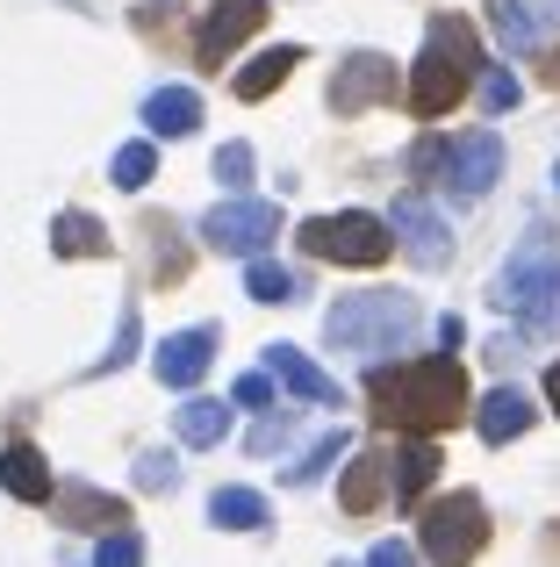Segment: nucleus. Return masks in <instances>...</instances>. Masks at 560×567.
<instances>
[{"label": "nucleus", "instance_id": "e433bc0d", "mask_svg": "<svg viewBox=\"0 0 560 567\" xmlns=\"http://www.w3.org/2000/svg\"><path fill=\"white\" fill-rule=\"evenodd\" d=\"M331 567H345V560H331Z\"/></svg>", "mask_w": 560, "mask_h": 567}, {"label": "nucleus", "instance_id": "f3484780", "mask_svg": "<svg viewBox=\"0 0 560 567\" xmlns=\"http://www.w3.org/2000/svg\"><path fill=\"white\" fill-rule=\"evenodd\" d=\"M0 488H8V496H22V503H51V467H43V453L37 445H8V453H0Z\"/></svg>", "mask_w": 560, "mask_h": 567}, {"label": "nucleus", "instance_id": "9b49d317", "mask_svg": "<svg viewBox=\"0 0 560 567\" xmlns=\"http://www.w3.org/2000/svg\"><path fill=\"white\" fill-rule=\"evenodd\" d=\"M209 367H216V323L173 331V338H158V352H152V374L166 381V388H195Z\"/></svg>", "mask_w": 560, "mask_h": 567}, {"label": "nucleus", "instance_id": "0eeeda50", "mask_svg": "<svg viewBox=\"0 0 560 567\" xmlns=\"http://www.w3.org/2000/svg\"><path fill=\"white\" fill-rule=\"evenodd\" d=\"M504 173V137L496 130H467V137H446V158H438L432 181H446L453 202H481Z\"/></svg>", "mask_w": 560, "mask_h": 567}, {"label": "nucleus", "instance_id": "aec40b11", "mask_svg": "<svg viewBox=\"0 0 560 567\" xmlns=\"http://www.w3.org/2000/svg\"><path fill=\"white\" fill-rule=\"evenodd\" d=\"M173 431H180V445H224L230 439V402H180V416H173Z\"/></svg>", "mask_w": 560, "mask_h": 567}, {"label": "nucleus", "instance_id": "dca6fc26", "mask_svg": "<svg viewBox=\"0 0 560 567\" xmlns=\"http://www.w3.org/2000/svg\"><path fill=\"white\" fill-rule=\"evenodd\" d=\"M144 130H152V137H195L201 130V94L195 86H158V94L144 101Z\"/></svg>", "mask_w": 560, "mask_h": 567}, {"label": "nucleus", "instance_id": "393cba45", "mask_svg": "<svg viewBox=\"0 0 560 567\" xmlns=\"http://www.w3.org/2000/svg\"><path fill=\"white\" fill-rule=\"evenodd\" d=\"M245 295H252V302H288V295H294V274H288V266H273V259H252Z\"/></svg>", "mask_w": 560, "mask_h": 567}, {"label": "nucleus", "instance_id": "473e14b6", "mask_svg": "<svg viewBox=\"0 0 560 567\" xmlns=\"http://www.w3.org/2000/svg\"><path fill=\"white\" fill-rule=\"evenodd\" d=\"M230 402H245V410H273V374L259 367V374H245L238 388H230Z\"/></svg>", "mask_w": 560, "mask_h": 567}, {"label": "nucleus", "instance_id": "4468645a", "mask_svg": "<svg viewBox=\"0 0 560 567\" xmlns=\"http://www.w3.org/2000/svg\"><path fill=\"white\" fill-rule=\"evenodd\" d=\"M560 22V0H496V37L504 51H539V37Z\"/></svg>", "mask_w": 560, "mask_h": 567}, {"label": "nucleus", "instance_id": "bb28decb", "mask_svg": "<svg viewBox=\"0 0 560 567\" xmlns=\"http://www.w3.org/2000/svg\"><path fill=\"white\" fill-rule=\"evenodd\" d=\"M152 173H158V144H123V152H115V187L137 194Z\"/></svg>", "mask_w": 560, "mask_h": 567}, {"label": "nucleus", "instance_id": "b1692460", "mask_svg": "<svg viewBox=\"0 0 560 567\" xmlns=\"http://www.w3.org/2000/svg\"><path fill=\"white\" fill-rule=\"evenodd\" d=\"M51 496H58L65 525H123V503L101 496V488H51Z\"/></svg>", "mask_w": 560, "mask_h": 567}, {"label": "nucleus", "instance_id": "c756f323", "mask_svg": "<svg viewBox=\"0 0 560 567\" xmlns=\"http://www.w3.org/2000/svg\"><path fill=\"white\" fill-rule=\"evenodd\" d=\"M216 181H224L230 194L252 187V144H224V152H216Z\"/></svg>", "mask_w": 560, "mask_h": 567}, {"label": "nucleus", "instance_id": "7ed1b4c3", "mask_svg": "<svg viewBox=\"0 0 560 567\" xmlns=\"http://www.w3.org/2000/svg\"><path fill=\"white\" fill-rule=\"evenodd\" d=\"M489 302L504 309V317H518L525 338H553L560 331V251L547 237H525V245L504 259Z\"/></svg>", "mask_w": 560, "mask_h": 567}, {"label": "nucleus", "instance_id": "2f4dec72", "mask_svg": "<svg viewBox=\"0 0 560 567\" xmlns=\"http://www.w3.org/2000/svg\"><path fill=\"white\" fill-rule=\"evenodd\" d=\"M94 567H144V539L137 532H115V539L94 546Z\"/></svg>", "mask_w": 560, "mask_h": 567}, {"label": "nucleus", "instance_id": "5701e85b", "mask_svg": "<svg viewBox=\"0 0 560 567\" xmlns=\"http://www.w3.org/2000/svg\"><path fill=\"white\" fill-rule=\"evenodd\" d=\"M302 65V51H294V43H273L267 58H252V65L238 72V101H267L280 80H288V72Z\"/></svg>", "mask_w": 560, "mask_h": 567}, {"label": "nucleus", "instance_id": "9d476101", "mask_svg": "<svg viewBox=\"0 0 560 567\" xmlns=\"http://www.w3.org/2000/svg\"><path fill=\"white\" fill-rule=\"evenodd\" d=\"M388 94H395V65L381 51H352L345 65L331 72V115H366Z\"/></svg>", "mask_w": 560, "mask_h": 567}, {"label": "nucleus", "instance_id": "39448f33", "mask_svg": "<svg viewBox=\"0 0 560 567\" xmlns=\"http://www.w3.org/2000/svg\"><path fill=\"white\" fill-rule=\"evenodd\" d=\"M417 539H424V560L432 567H475L481 546H489V511H481V496L460 488V496H446V503L424 511Z\"/></svg>", "mask_w": 560, "mask_h": 567}, {"label": "nucleus", "instance_id": "1a4fd4ad", "mask_svg": "<svg viewBox=\"0 0 560 567\" xmlns=\"http://www.w3.org/2000/svg\"><path fill=\"white\" fill-rule=\"evenodd\" d=\"M388 230H395V245H403L417 266H446V259H453L446 216H438L424 194H403V202H388Z\"/></svg>", "mask_w": 560, "mask_h": 567}, {"label": "nucleus", "instance_id": "4c0bfd02", "mask_svg": "<svg viewBox=\"0 0 560 567\" xmlns=\"http://www.w3.org/2000/svg\"><path fill=\"white\" fill-rule=\"evenodd\" d=\"M553 181H560V173H553Z\"/></svg>", "mask_w": 560, "mask_h": 567}, {"label": "nucleus", "instance_id": "c9c22d12", "mask_svg": "<svg viewBox=\"0 0 560 567\" xmlns=\"http://www.w3.org/2000/svg\"><path fill=\"white\" fill-rule=\"evenodd\" d=\"M547 395H553V410H560V360L547 367Z\"/></svg>", "mask_w": 560, "mask_h": 567}, {"label": "nucleus", "instance_id": "cd10ccee", "mask_svg": "<svg viewBox=\"0 0 560 567\" xmlns=\"http://www.w3.org/2000/svg\"><path fill=\"white\" fill-rule=\"evenodd\" d=\"M518 101H525L518 72H504V65H496V72H481V109H489V115H510Z\"/></svg>", "mask_w": 560, "mask_h": 567}, {"label": "nucleus", "instance_id": "412c9836", "mask_svg": "<svg viewBox=\"0 0 560 567\" xmlns=\"http://www.w3.org/2000/svg\"><path fill=\"white\" fill-rule=\"evenodd\" d=\"M432 474H438V453H432V439H409L403 453H388V482H395V503H417Z\"/></svg>", "mask_w": 560, "mask_h": 567}, {"label": "nucleus", "instance_id": "20e7f679", "mask_svg": "<svg viewBox=\"0 0 560 567\" xmlns=\"http://www.w3.org/2000/svg\"><path fill=\"white\" fill-rule=\"evenodd\" d=\"M409 331H417V302L395 295V288H360V295H345V302H331V317H323L331 352H352V360L409 346Z\"/></svg>", "mask_w": 560, "mask_h": 567}, {"label": "nucleus", "instance_id": "c85d7f7f", "mask_svg": "<svg viewBox=\"0 0 560 567\" xmlns=\"http://www.w3.org/2000/svg\"><path fill=\"white\" fill-rule=\"evenodd\" d=\"M137 309H123V317H115V346L108 352H101V367H94V374H115V367H129V360H137Z\"/></svg>", "mask_w": 560, "mask_h": 567}, {"label": "nucleus", "instance_id": "a211bd4d", "mask_svg": "<svg viewBox=\"0 0 560 567\" xmlns=\"http://www.w3.org/2000/svg\"><path fill=\"white\" fill-rule=\"evenodd\" d=\"M51 251L58 259H108V230H101V216H86V208H65V216L51 223Z\"/></svg>", "mask_w": 560, "mask_h": 567}, {"label": "nucleus", "instance_id": "f03ea898", "mask_svg": "<svg viewBox=\"0 0 560 567\" xmlns=\"http://www.w3.org/2000/svg\"><path fill=\"white\" fill-rule=\"evenodd\" d=\"M481 80V43H475V22H460V14H432V29H424V58L417 72H409V115H446L467 101V86Z\"/></svg>", "mask_w": 560, "mask_h": 567}, {"label": "nucleus", "instance_id": "f8f14e48", "mask_svg": "<svg viewBox=\"0 0 560 567\" xmlns=\"http://www.w3.org/2000/svg\"><path fill=\"white\" fill-rule=\"evenodd\" d=\"M267 22V0H216L209 8V22H201V37H195V51H201V65H224L230 51H238L252 29Z\"/></svg>", "mask_w": 560, "mask_h": 567}, {"label": "nucleus", "instance_id": "f704fd0d", "mask_svg": "<svg viewBox=\"0 0 560 567\" xmlns=\"http://www.w3.org/2000/svg\"><path fill=\"white\" fill-rule=\"evenodd\" d=\"M366 567H417V554H409L403 539H381L374 554H366Z\"/></svg>", "mask_w": 560, "mask_h": 567}, {"label": "nucleus", "instance_id": "72a5a7b5", "mask_svg": "<svg viewBox=\"0 0 560 567\" xmlns=\"http://www.w3.org/2000/svg\"><path fill=\"white\" fill-rule=\"evenodd\" d=\"M245 445H252L259 460H267V453H280V445H288V416H267V424H259V431H252Z\"/></svg>", "mask_w": 560, "mask_h": 567}, {"label": "nucleus", "instance_id": "f257e3e1", "mask_svg": "<svg viewBox=\"0 0 560 567\" xmlns=\"http://www.w3.org/2000/svg\"><path fill=\"white\" fill-rule=\"evenodd\" d=\"M366 395H374L381 424L409 431V439H432V431H446V424L467 416V374L453 367V352H438V360H409V367H374Z\"/></svg>", "mask_w": 560, "mask_h": 567}, {"label": "nucleus", "instance_id": "a878e982", "mask_svg": "<svg viewBox=\"0 0 560 567\" xmlns=\"http://www.w3.org/2000/svg\"><path fill=\"white\" fill-rule=\"evenodd\" d=\"M345 445H352V439H345V431L331 424V431H323V439H317V445H309V453H302V460H294V467H288V482H317V474L331 467V460L345 453Z\"/></svg>", "mask_w": 560, "mask_h": 567}, {"label": "nucleus", "instance_id": "4be33fe9", "mask_svg": "<svg viewBox=\"0 0 560 567\" xmlns=\"http://www.w3.org/2000/svg\"><path fill=\"white\" fill-rule=\"evenodd\" d=\"M267 496H259V488H216L209 496V525H224V532H259L267 525Z\"/></svg>", "mask_w": 560, "mask_h": 567}, {"label": "nucleus", "instance_id": "6ab92c4d", "mask_svg": "<svg viewBox=\"0 0 560 567\" xmlns=\"http://www.w3.org/2000/svg\"><path fill=\"white\" fill-rule=\"evenodd\" d=\"M381 488H388V453H374V445H366V453L345 467V488H338V503H345L352 517H366V511L381 503Z\"/></svg>", "mask_w": 560, "mask_h": 567}, {"label": "nucleus", "instance_id": "ddd939ff", "mask_svg": "<svg viewBox=\"0 0 560 567\" xmlns=\"http://www.w3.org/2000/svg\"><path fill=\"white\" fill-rule=\"evenodd\" d=\"M267 374H273V381H288L302 402H323V410H338V402H345V395H338V381L323 374V367L309 360L302 346H273V352H267Z\"/></svg>", "mask_w": 560, "mask_h": 567}, {"label": "nucleus", "instance_id": "2eb2a0df", "mask_svg": "<svg viewBox=\"0 0 560 567\" xmlns=\"http://www.w3.org/2000/svg\"><path fill=\"white\" fill-rule=\"evenodd\" d=\"M475 431L489 445H510V439H525L532 431V395L525 388H496V395H481V410H475Z\"/></svg>", "mask_w": 560, "mask_h": 567}, {"label": "nucleus", "instance_id": "7c9ffc66", "mask_svg": "<svg viewBox=\"0 0 560 567\" xmlns=\"http://www.w3.org/2000/svg\"><path fill=\"white\" fill-rule=\"evenodd\" d=\"M137 482L152 488V496H173V488H180V460H173V453H144L137 460Z\"/></svg>", "mask_w": 560, "mask_h": 567}, {"label": "nucleus", "instance_id": "423d86ee", "mask_svg": "<svg viewBox=\"0 0 560 567\" xmlns=\"http://www.w3.org/2000/svg\"><path fill=\"white\" fill-rule=\"evenodd\" d=\"M388 245H395V230L381 216H366V208L302 223V251H309V259H331V266H381Z\"/></svg>", "mask_w": 560, "mask_h": 567}, {"label": "nucleus", "instance_id": "6e6552de", "mask_svg": "<svg viewBox=\"0 0 560 567\" xmlns=\"http://www.w3.org/2000/svg\"><path fill=\"white\" fill-rule=\"evenodd\" d=\"M273 230H280V208L259 202V194H230V202H216L201 216V245L209 251H267Z\"/></svg>", "mask_w": 560, "mask_h": 567}]
</instances>
